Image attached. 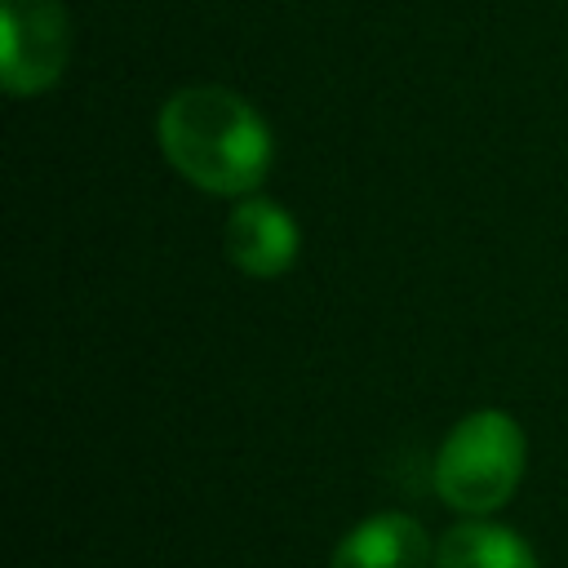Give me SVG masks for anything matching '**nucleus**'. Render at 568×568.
Wrapping results in <instances>:
<instances>
[{
    "label": "nucleus",
    "mask_w": 568,
    "mask_h": 568,
    "mask_svg": "<svg viewBox=\"0 0 568 568\" xmlns=\"http://www.w3.org/2000/svg\"><path fill=\"white\" fill-rule=\"evenodd\" d=\"M160 151L209 195H253L271 169L275 138L248 98L222 84H191L160 111Z\"/></svg>",
    "instance_id": "nucleus-1"
},
{
    "label": "nucleus",
    "mask_w": 568,
    "mask_h": 568,
    "mask_svg": "<svg viewBox=\"0 0 568 568\" xmlns=\"http://www.w3.org/2000/svg\"><path fill=\"white\" fill-rule=\"evenodd\" d=\"M528 439L510 413L479 408L462 417L435 453V488L462 515H493L524 479Z\"/></svg>",
    "instance_id": "nucleus-2"
},
{
    "label": "nucleus",
    "mask_w": 568,
    "mask_h": 568,
    "mask_svg": "<svg viewBox=\"0 0 568 568\" xmlns=\"http://www.w3.org/2000/svg\"><path fill=\"white\" fill-rule=\"evenodd\" d=\"M0 75L13 98H31L58 84L71 53L62 0H0Z\"/></svg>",
    "instance_id": "nucleus-3"
},
{
    "label": "nucleus",
    "mask_w": 568,
    "mask_h": 568,
    "mask_svg": "<svg viewBox=\"0 0 568 568\" xmlns=\"http://www.w3.org/2000/svg\"><path fill=\"white\" fill-rule=\"evenodd\" d=\"M226 257L235 271L253 275V280H271L284 275L297 257V222L293 213H284L280 204L248 195L235 204V213L226 217Z\"/></svg>",
    "instance_id": "nucleus-4"
},
{
    "label": "nucleus",
    "mask_w": 568,
    "mask_h": 568,
    "mask_svg": "<svg viewBox=\"0 0 568 568\" xmlns=\"http://www.w3.org/2000/svg\"><path fill=\"white\" fill-rule=\"evenodd\" d=\"M435 550L430 537L417 519L408 515H368L364 524H355L337 550L328 568H430Z\"/></svg>",
    "instance_id": "nucleus-5"
},
{
    "label": "nucleus",
    "mask_w": 568,
    "mask_h": 568,
    "mask_svg": "<svg viewBox=\"0 0 568 568\" xmlns=\"http://www.w3.org/2000/svg\"><path fill=\"white\" fill-rule=\"evenodd\" d=\"M435 568H537V555L519 532L488 519H470L448 528L435 550Z\"/></svg>",
    "instance_id": "nucleus-6"
}]
</instances>
